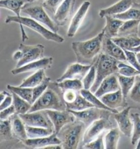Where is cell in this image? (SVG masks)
<instances>
[{
    "label": "cell",
    "instance_id": "6da1fadb",
    "mask_svg": "<svg viewBox=\"0 0 140 149\" xmlns=\"http://www.w3.org/2000/svg\"><path fill=\"white\" fill-rule=\"evenodd\" d=\"M104 35V31L102 30L90 40L72 43L71 47L76 55L77 62L85 65H92L95 63L102 50Z\"/></svg>",
    "mask_w": 140,
    "mask_h": 149
},
{
    "label": "cell",
    "instance_id": "7a4b0ae2",
    "mask_svg": "<svg viewBox=\"0 0 140 149\" xmlns=\"http://www.w3.org/2000/svg\"><path fill=\"white\" fill-rule=\"evenodd\" d=\"M41 110H67L64 91L56 81H50L43 93L32 105L29 113Z\"/></svg>",
    "mask_w": 140,
    "mask_h": 149
},
{
    "label": "cell",
    "instance_id": "3957f363",
    "mask_svg": "<svg viewBox=\"0 0 140 149\" xmlns=\"http://www.w3.org/2000/svg\"><path fill=\"white\" fill-rule=\"evenodd\" d=\"M85 130L83 123L76 119L65 125L57 134L61 140L62 149H77Z\"/></svg>",
    "mask_w": 140,
    "mask_h": 149
},
{
    "label": "cell",
    "instance_id": "277c9868",
    "mask_svg": "<svg viewBox=\"0 0 140 149\" xmlns=\"http://www.w3.org/2000/svg\"><path fill=\"white\" fill-rule=\"evenodd\" d=\"M119 61L115 58L101 53L94 64L96 68V77L95 81L90 91L94 93L104 79L110 75L117 73L118 71V64Z\"/></svg>",
    "mask_w": 140,
    "mask_h": 149
},
{
    "label": "cell",
    "instance_id": "5b68a950",
    "mask_svg": "<svg viewBox=\"0 0 140 149\" xmlns=\"http://www.w3.org/2000/svg\"><path fill=\"white\" fill-rule=\"evenodd\" d=\"M5 22L6 24L11 22L18 23L20 24V26H25L30 29L48 40H51L58 43H61L64 42V38L62 36L50 30H49L32 18L8 15L6 17Z\"/></svg>",
    "mask_w": 140,
    "mask_h": 149
},
{
    "label": "cell",
    "instance_id": "8992f818",
    "mask_svg": "<svg viewBox=\"0 0 140 149\" xmlns=\"http://www.w3.org/2000/svg\"><path fill=\"white\" fill-rule=\"evenodd\" d=\"M117 125V123H114L111 118H101L95 121L84 131L82 138V146L95 139L103 132L116 127Z\"/></svg>",
    "mask_w": 140,
    "mask_h": 149
},
{
    "label": "cell",
    "instance_id": "52a82bcc",
    "mask_svg": "<svg viewBox=\"0 0 140 149\" xmlns=\"http://www.w3.org/2000/svg\"><path fill=\"white\" fill-rule=\"evenodd\" d=\"M68 110L74 115L76 120L83 123L86 128L95 121L101 118H109L114 114L108 110L101 109L95 107L82 111Z\"/></svg>",
    "mask_w": 140,
    "mask_h": 149
},
{
    "label": "cell",
    "instance_id": "ba28073f",
    "mask_svg": "<svg viewBox=\"0 0 140 149\" xmlns=\"http://www.w3.org/2000/svg\"><path fill=\"white\" fill-rule=\"evenodd\" d=\"M22 12L36 21L42 24L52 32L57 33L59 30V26L49 17L42 5H36L31 7L26 6L23 7Z\"/></svg>",
    "mask_w": 140,
    "mask_h": 149
},
{
    "label": "cell",
    "instance_id": "9c48e42d",
    "mask_svg": "<svg viewBox=\"0 0 140 149\" xmlns=\"http://www.w3.org/2000/svg\"><path fill=\"white\" fill-rule=\"evenodd\" d=\"M25 125L54 130V125L46 110H41L24 114H18Z\"/></svg>",
    "mask_w": 140,
    "mask_h": 149
},
{
    "label": "cell",
    "instance_id": "30bf717a",
    "mask_svg": "<svg viewBox=\"0 0 140 149\" xmlns=\"http://www.w3.org/2000/svg\"><path fill=\"white\" fill-rule=\"evenodd\" d=\"M18 49L22 52V58L18 61L15 68H19L31 62L43 58L44 46L42 44L27 45L20 43Z\"/></svg>",
    "mask_w": 140,
    "mask_h": 149
},
{
    "label": "cell",
    "instance_id": "8fae6325",
    "mask_svg": "<svg viewBox=\"0 0 140 149\" xmlns=\"http://www.w3.org/2000/svg\"><path fill=\"white\" fill-rule=\"evenodd\" d=\"M46 110L52 121L55 133L57 134L65 125L76 120L74 115L67 109L62 111L55 110Z\"/></svg>",
    "mask_w": 140,
    "mask_h": 149
},
{
    "label": "cell",
    "instance_id": "7c38bea8",
    "mask_svg": "<svg viewBox=\"0 0 140 149\" xmlns=\"http://www.w3.org/2000/svg\"><path fill=\"white\" fill-rule=\"evenodd\" d=\"M133 107H127L120 112L113 114L114 119L117 123L120 132L125 136L131 138L133 130V123L132 121L130 111Z\"/></svg>",
    "mask_w": 140,
    "mask_h": 149
},
{
    "label": "cell",
    "instance_id": "4fadbf2b",
    "mask_svg": "<svg viewBox=\"0 0 140 149\" xmlns=\"http://www.w3.org/2000/svg\"><path fill=\"white\" fill-rule=\"evenodd\" d=\"M76 0H64L54 14L53 20L58 26H64L74 10Z\"/></svg>",
    "mask_w": 140,
    "mask_h": 149
},
{
    "label": "cell",
    "instance_id": "5bb4252c",
    "mask_svg": "<svg viewBox=\"0 0 140 149\" xmlns=\"http://www.w3.org/2000/svg\"><path fill=\"white\" fill-rule=\"evenodd\" d=\"M92 65H85L79 63L71 64L67 67L64 73L57 79V83H60L66 79H79L82 80L87 74Z\"/></svg>",
    "mask_w": 140,
    "mask_h": 149
},
{
    "label": "cell",
    "instance_id": "9a60e30c",
    "mask_svg": "<svg viewBox=\"0 0 140 149\" xmlns=\"http://www.w3.org/2000/svg\"><path fill=\"white\" fill-rule=\"evenodd\" d=\"M90 6V2L89 1H84L79 7L70 22L67 35L70 37H74L79 27L82 24L88 11Z\"/></svg>",
    "mask_w": 140,
    "mask_h": 149
},
{
    "label": "cell",
    "instance_id": "2e32d148",
    "mask_svg": "<svg viewBox=\"0 0 140 149\" xmlns=\"http://www.w3.org/2000/svg\"><path fill=\"white\" fill-rule=\"evenodd\" d=\"M53 58L52 57H43L41 59L31 62L19 68H15L11 71V73L14 75L19 74L23 73L37 71L41 70L49 69L52 65Z\"/></svg>",
    "mask_w": 140,
    "mask_h": 149
},
{
    "label": "cell",
    "instance_id": "e0dca14e",
    "mask_svg": "<svg viewBox=\"0 0 140 149\" xmlns=\"http://www.w3.org/2000/svg\"><path fill=\"white\" fill-rule=\"evenodd\" d=\"M102 53L115 58L119 61H127L124 50L116 44L112 38L104 36L102 46Z\"/></svg>",
    "mask_w": 140,
    "mask_h": 149
},
{
    "label": "cell",
    "instance_id": "ac0fdd59",
    "mask_svg": "<svg viewBox=\"0 0 140 149\" xmlns=\"http://www.w3.org/2000/svg\"><path fill=\"white\" fill-rule=\"evenodd\" d=\"M120 89L117 73L110 75L106 78L101 83L94 95L98 98L106 94L117 91Z\"/></svg>",
    "mask_w": 140,
    "mask_h": 149
},
{
    "label": "cell",
    "instance_id": "d6986e66",
    "mask_svg": "<svg viewBox=\"0 0 140 149\" xmlns=\"http://www.w3.org/2000/svg\"><path fill=\"white\" fill-rule=\"evenodd\" d=\"M100 99L105 105L112 109H116L119 107L126 108L127 107V100L124 99L121 89L106 94Z\"/></svg>",
    "mask_w": 140,
    "mask_h": 149
},
{
    "label": "cell",
    "instance_id": "ffe728a7",
    "mask_svg": "<svg viewBox=\"0 0 140 149\" xmlns=\"http://www.w3.org/2000/svg\"><path fill=\"white\" fill-rule=\"evenodd\" d=\"M137 0H119L117 2L107 8L101 9L99 15L101 18L107 15H113L122 13L131 7Z\"/></svg>",
    "mask_w": 140,
    "mask_h": 149
},
{
    "label": "cell",
    "instance_id": "44dd1931",
    "mask_svg": "<svg viewBox=\"0 0 140 149\" xmlns=\"http://www.w3.org/2000/svg\"><path fill=\"white\" fill-rule=\"evenodd\" d=\"M23 144L28 147L34 149H43L44 148L52 145H61V140L57 137L56 133L50 136L39 138L27 139Z\"/></svg>",
    "mask_w": 140,
    "mask_h": 149
},
{
    "label": "cell",
    "instance_id": "7402d4cb",
    "mask_svg": "<svg viewBox=\"0 0 140 149\" xmlns=\"http://www.w3.org/2000/svg\"><path fill=\"white\" fill-rule=\"evenodd\" d=\"M12 130L13 136L22 143L28 139L26 134V126L18 114H14L11 117Z\"/></svg>",
    "mask_w": 140,
    "mask_h": 149
},
{
    "label": "cell",
    "instance_id": "603a6c76",
    "mask_svg": "<svg viewBox=\"0 0 140 149\" xmlns=\"http://www.w3.org/2000/svg\"><path fill=\"white\" fill-rule=\"evenodd\" d=\"M105 18L106 23L105 26L102 30L104 31V36L110 38L118 37L119 29L124 21L111 15H107Z\"/></svg>",
    "mask_w": 140,
    "mask_h": 149
},
{
    "label": "cell",
    "instance_id": "cb8c5ba5",
    "mask_svg": "<svg viewBox=\"0 0 140 149\" xmlns=\"http://www.w3.org/2000/svg\"><path fill=\"white\" fill-rule=\"evenodd\" d=\"M112 40L123 49L128 50L140 45V38L138 34L123 37H116L112 38Z\"/></svg>",
    "mask_w": 140,
    "mask_h": 149
},
{
    "label": "cell",
    "instance_id": "d4e9b609",
    "mask_svg": "<svg viewBox=\"0 0 140 149\" xmlns=\"http://www.w3.org/2000/svg\"><path fill=\"white\" fill-rule=\"evenodd\" d=\"M27 3H30V0H1L0 7L10 10L16 16L20 17L22 9Z\"/></svg>",
    "mask_w": 140,
    "mask_h": 149
},
{
    "label": "cell",
    "instance_id": "484cf974",
    "mask_svg": "<svg viewBox=\"0 0 140 149\" xmlns=\"http://www.w3.org/2000/svg\"><path fill=\"white\" fill-rule=\"evenodd\" d=\"M0 126V142L1 144L3 142H10L13 140L19 141L13 136L10 118L7 120H1Z\"/></svg>",
    "mask_w": 140,
    "mask_h": 149
},
{
    "label": "cell",
    "instance_id": "4316f807",
    "mask_svg": "<svg viewBox=\"0 0 140 149\" xmlns=\"http://www.w3.org/2000/svg\"><path fill=\"white\" fill-rule=\"evenodd\" d=\"M140 24V20H129L124 21L119 29L118 37L138 34Z\"/></svg>",
    "mask_w": 140,
    "mask_h": 149
},
{
    "label": "cell",
    "instance_id": "83f0119b",
    "mask_svg": "<svg viewBox=\"0 0 140 149\" xmlns=\"http://www.w3.org/2000/svg\"><path fill=\"white\" fill-rule=\"evenodd\" d=\"M46 77V75L44 70H37L33 74L24 79L19 86L25 88H35L42 83Z\"/></svg>",
    "mask_w": 140,
    "mask_h": 149
},
{
    "label": "cell",
    "instance_id": "f1b7e54d",
    "mask_svg": "<svg viewBox=\"0 0 140 149\" xmlns=\"http://www.w3.org/2000/svg\"><path fill=\"white\" fill-rule=\"evenodd\" d=\"M120 130L118 127H114L111 130L104 136L105 149H116L120 137Z\"/></svg>",
    "mask_w": 140,
    "mask_h": 149
},
{
    "label": "cell",
    "instance_id": "f546056e",
    "mask_svg": "<svg viewBox=\"0 0 140 149\" xmlns=\"http://www.w3.org/2000/svg\"><path fill=\"white\" fill-rule=\"evenodd\" d=\"M79 92L88 101H89L90 103H92L95 107H97L101 109H104L108 110L109 111H112L114 114L118 113V111L117 110V109H112L108 108V107H107L101 101L100 99L94 95V93H92L90 90H86V89L83 88Z\"/></svg>",
    "mask_w": 140,
    "mask_h": 149
},
{
    "label": "cell",
    "instance_id": "4dcf8cb0",
    "mask_svg": "<svg viewBox=\"0 0 140 149\" xmlns=\"http://www.w3.org/2000/svg\"><path fill=\"white\" fill-rule=\"evenodd\" d=\"M112 16L123 21H127L129 20H140V3L135 2L125 12Z\"/></svg>",
    "mask_w": 140,
    "mask_h": 149
},
{
    "label": "cell",
    "instance_id": "1f68e13d",
    "mask_svg": "<svg viewBox=\"0 0 140 149\" xmlns=\"http://www.w3.org/2000/svg\"><path fill=\"white\" fill-rule=\"evenodd\" d=\"M26 126V134L28 139L39 138L52 135L55 133L54 130L43 127Z\"/></svg>",
    "mask_w": 140,
    "mask_h": 149
},
{
    "label": "cell",
    "instance_id": "d6a6232c",
    "mask_svg": "<svg viewBox=\"0 0 140 149\" xmlns=\"http://www.w3.org/2000/svg\"><path fill=\"white\" fill-rule=\"evenodd\" d=\"M67 109L74 111H82L94 106L88 101L84 97L78 92L76 100L72 103H66Z\"/></svg>",
    "mask_w": 140,
    "mask_h": 149
},
{
    "label": "cell",
    "instance_id": "836d02e7",
    "mask_svg": "<svg viewBox=\"0 0 140 149\" xmlns=\"http://www.w3.org/2000/svg\"><path fill=\"white\" fill-rule=\"evenodd\" d=\"M117 75L123 95L124 99L127 100V97L135 83V77H125L118 73H117Z\"/></svg>",
    "mask_w": 140,
    "mask_h": 149
},
{
    "label": "cell",
    "instance_id": "e575fe53",
    "mask_svg": "<svg viewBox=\"0 0 140 149\" xmlns=\"http://www.w3.org/2000/svg\"><path fill=\"white\" fill-rule=\"evenodd\" d=\"M7 88L10 92L16 93L32 105L33 88L21 87L20 86H15L11 85H7Z\"/></svg>",
    "mask_w": 140,
    "mask_h": 149
},
{
    "label": "cell",
    "instance_id": "d590c367",
    "mask_svg": "<svg viewBox=\"0 0 140 149\" xmlns=\"http://www.w3.org/2000/svg\"><path fill=\"white\" fill-rule=\"evenodd\" d=\"M13 95V104L15 108L16 114H24L29 112L32 104L29 102L19 96L16 93L11 92Z\"/></svg>",
    "mask_w": 140,
    "mask_h": 149
},
{
    "label": "cell",
    "instance_id": "8d00e7d4",
    "mask_svg": "<svg viewBox=\"0 0 140 149\" xmlns=\"http://www.w3.org/2000/svg\"><path fill=\"white\" fill-rule=\"evenodd\" d=\"M58 84L64 92L69 90L80 91L84 88L82 81L79 79H66Z\"/></svg>",
    "mask_w": 140,
    "mask_h": 149
},
{
    "label": "cell",
    "instance_id": "74e56055",
    "mask_svg": "<svg viewBox=\"0 0 140 149\" xmlns=\"http://www.w3.org/2000/svg\"><path fill=\"white\" fill-rule=\"evenodd\" d=\"M132 121L133 123V130L131 136V144L135 145L140 139V116L138 113L130 114Z\"/></svg>",
    "mask_w": 140,
    "mask_h": 149
},
{
    "label": "cell",
    "instance_id": "f35d334b",
    "mask_svg": "<svg viewBox=\"0 0 140 149\" xmlns=\"http://www.w3.org/2000/svg\"><path fill=\"white\" fill-rule=\"evenodd\" d=\"M118 74L125 77H136L140 75V72L137 70L134 67L128 65L124 62L119 61L118 64Z\"/></svg>",
    "mask_w": 140,
    "mask_h": 149
},
{
    "label": "cell",
    "instance_id": "ab89813d",
    "mask_svg": "<svg viewBox=\"0 0 140 149\" xmlns=\"http://www.w3.org/2000/svg\"><path fill=\"white\" fill-rule=\"evenodd\" d=\"M96 77V68L94 65H92L87 74L82 80L83 84V88L90 90L95 81Z\"/></svg>",
    "mask_w": 140,
    "mask_h": 149
},
{
    "label": "cell",
    "instance_id": "60d3db41",
    "mask_svg": "<svg viewBox=\"0 0 140 149\" xmlns=\"http://www.w3.org/2000/svg\"><path fill=\"white\" fill-rule=\"evenodd\" d=\"M50 81H51L50 78L46 77L42 83L39 84V85L33 88L32 104L46 90Z\"/></svg>",
    "mask_w": 140,
    "mask_h": 149
},
{
    "label": "cell",
    "instance_id": "b9f144b4",
    "mask_svg": "<svg viewBox=\"0 0 140 149\" xmlns=\"http://www.w3.org/2000/svg\"><path fill=\"white\" fill-rule=\"evenodd\" d=\"M105 134V131L103 132L95 139L92 140L87 144L84 145L82 148L84 149H105V142L104 139Z\"/></svg>",
    "mask_w": 140,
    "mask_h": 149
},
{
    "label": "cell",
    "instance_id": "7bdbcfd3",
    "mask_svg": "<svg viewBox=\"0 0 140 149\" xmlns=\"http://www.w3.org/2000/svg\"><path fill=\"white\" fill-rule=\"evenodd\" d=\"M129 96L133 102L140 104V75L136 76L135 83Z\"/></svg>",
    "mask_w": 140,
    "mask_h": 149
},
{
    "label": "cell",
    "instance_id": "ee69618b",
    "mask_svg": "<svg viewBox=\"0 0 140 149\" xmlns=\"http://www.w3.org/2000/svg\"><path fill=\"white\" fill-rule=\"evenodd\" d=\"M64 0H44L42 5L53 15L55 13L57 8Z\"/></svg>",
    "mask_w": 140,
    "mask_h": 149
},
{
    "label": "cell",
    "instance_id": "f6af8a7d",
    "mask_svg": "<svg viewBox=\"0 0 140 149\" xmlns=\"http://www.w3.org/2000/svg\"><path fill=\"white\" fill-rule=\"evenodd\" d=\"M127 58V61L131 65L134 67L137 70L140 72V63L138 61L136 56V53L130 50L123 49Z\"/></svg>",
    "mask_w": 140,
    "mask_h": 149
},
{
    "label": "cell",
    "instance_id": "bcb514c9",
    "mask_svg": "<svg viewBox=\"0 0 140 149\" xmlns=\"http://www.w3.org/2000/svg\"><path fill=\"white\" fill-rule=\"evenodd\" d=\"M16 113L15 108L13 104L0 111V118L2 120H7Z\"/></svg>",
    "mask_w": 140,
    "mask_h": 149
},
{
    "label": "cell",
    "instance_id": "7dc6e473",
    "mask_svg": "<svg viewBox=\"0 0 140 149\" xmlns=\"http://www.w3.org/2000/svg\"><path fill=\"white\" fill-rule=\"evenodd\" d=\"M79 91L69 90L64 92V99L65 103H72L76 100Z\"/></svg>",
    "mask_w": 140,
    "mask_h": 149
},
{
    "label": "cell",
    "instance_id": "c3c4849f",
    "mask_svg": "<svg viewBox=\"0 0 140 149\" xmlns=\"http://www.w3.org/2000/svg\"><path fill=\"white\" fill-rule=\"evenodd\" d=\"M11 93V92H10ZM13 95L10 93H8L7 96L4 98V101L1 102L0 104V111L4 109L10 105L13 104Z\"/></svg>",
    "mask_w": 140,
    "mask_h": 149
},
{
    "label": "cell",
    "instance_id": "681fc988",
    "mask_svg": "<svg viewBox=\"0 0 140 149\" xmlns=\"http://www.w3.org/2000/svg\"><path fill=\"white\" fill-rule=\"evenodd\" d=\"M21 58H22V52L20 50L16 51L13 54V59L15 61H18L21 59Z\"/></svg>",
    "mask_w": 140,
    "mask_h": 149
},
{
    "label": "cell",
    "instance_id": "f907efd6",
    "mask_svg": "<svg viewBox=\"0 0 140 149\" xmlns=\"http://www.w3.org/2000/svg\"><path fill=\"white\" fill-rule=\"evenodd\" d=\"M130 50L133 52H135V53H136L140 52V45L137 47H136V48H134L131 49Z\"/></svg>",
    "mask_w": 140,
    "mask_h": 149
},
{
    "label": "cell",
    "instance_id": "816d5d0a",
    "mask_svg": "<svg viewBox=\"0 0 140 149\" xmlns=\"http://www.w3.org/2000/svg\"><path fill=\"white\" fill-rule=\"evenodd\" d=\"M136 56H137L138 61H139V62L140 63V52L136 53Z\"/></svg>",
    "mask_w": 140,
    "mask_h": 149
},
{
    "label": "cell",
    "instance_id": "f5cc1de1",
    "mask_svg": "<svg viewBox=\"0 0 140 149\" xmlns=\"http://www.w3.org/2000/svg\"><path fill=\"white\" fill-rule=\"evenodd\" d=\"M136 149H140V139L138 141V144L137 145Z\"/></svg>",
    "mask_w": 140,
    "mask_h": 149
},
{
    "label": "cell",
    "instance_id": "db71d44e",
    "mask_svg": "<svg viewBox=\"0 0 140 149\" xmlns=\"http://www.w3.org/2000/svg\"><path fill=\"white\" fill-rule=\"evenodd\" d=\"M37 1V0H30V3H31L34 2H35V1Z\"/></svg>",
    "mask_w": 140,
    "mask_h": 149
}]
</instances>
